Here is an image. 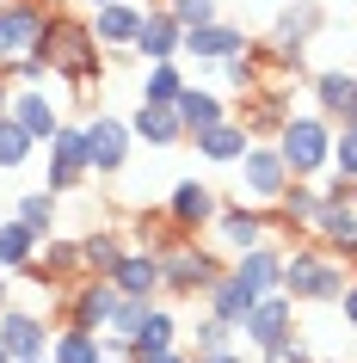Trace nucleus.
Listing matches in <instances>:
<instances>
[{
    "instance_id": "nucleus-1",
    "label": "nucleus",
    "mask_w": 357,
    "mask_h": 363,
    "mask_svg": "<svg viewBox=\"0 0 357 363\" xmlns=\"http://www.w3.org/2000/svg\"><path fill=\"white\" fill-rule=\"evenodd\" d=\"M38 56L50 62V74H62L75 93H87L99 80V68H105V50H99L93 25L68 19V13H50V25H43V38H38Z\"/></svg>"
},
{
    "instance_id": "nucleus-2",
    "label": "nucleus",
    "mask_w": 357,
    "mask_h": 363,
    "mask_svg": "<svg viewBox=\"0 0 357 363\" xmlns=\"http://www.w3.org/2000/svg\"><path fill=\"white\" fill-rule=\"evenodd\" d=\"M345 259H333L326 247H296L283 252V296L290 302H339L345 296Z\"/></svg>"
},
{
    "instance_id": "nucleus-3",
    "label": "nucleus",
    "mask_w": 357,
    "mask_h": 363,
    "mask_svg": "<svg viewBox=\"0 0 357 363\" xmlns=\"http://www.w3.org/2000/svg\"><path fill=\"white\" fill-rule=\"evenodd\" d=\"M278 154H283V167H290V179H320V172L333 167V117H320V111L283 117Z\"/></svg>"
},
{
    "instance_id": "nucleus-4",
    "label": "nucleus",
    "mask_w": 357,
    "mask_h": 363,
    "mask_svg": "<svg viewBox=\"0 0 357 363\" xmlns=\"http://www.w3.org/2000/svg\"><path fill=\"white\" fill-rule=\"evenodd\" d=\"M222 259L209 247H197V240H172L167 252H160V289H172V296H209V284L222 277Z\"/></svg>"
},
{
    "instance_id": "nucleus-5",
    "label": "nucleus",
    "mask_w": 357,
    "mask_h": 363,
    "mask_svg": "<svg viewBox=\"0 0 357 363\" xmlns=\"http://www.w3.org/2000/svg\"><path fill=\"white\" fill-rule=\"evenodd\" d=\"M43 148H50V167H43V185H50L56 197H62V191H80V185L93 179V167H87V130H80V123H68V117H62V130L50 135Z\"/></svg>"
},
{
    "instance_id": "nucleus-6",
    "label": "nucleus",
    "mask_w": 357,
    "mask_h": 363,
    "mask_svg": "<svg viewBox=\"0 0 357 363\" xmlns=\"http://www.w3.org/2000/svg\"><path fill=\"white\" fill-rule=\"evenodd\" d=\"M87 130V167H93V179H117V172L130 167V148H136V135H130V117H87L80 123Z\"/></svg>"
},
{
    "instance_id": "nucleus-7",
    "label": "nucleus",
    "mask_w": 357,
    "mask_h": 363,
    "mask_svg": "<svg viewBox=\"0 0 357 363\" xmlns=\"http://www.w3.org/2000/svg\"><path fill=\"white\" fill-rule=\"evenodd\" d=\"M209 234H216V240H222L228 252H234V259H241V252H253V247H265V240H271V203H222V210H216V222H209Z\"/></svg>"
},
{
    "instance_id": "nucleus-8",
    "label": "nucleus",
    "mask_w": 357,
    "mask_h": 363,
    "mask_svg": "<svg viewBox=\"0 0 357 363\" xmlns=\"http://www.w3.org/2000/svg\"><path fill=\"white\" fill-rule=\"evenodd\" d=\"M320 25H326V6H320V0H296V6H283L278 25H271V56H278V68H302V50L314 43Z\"/></svg>"
},
{
    "instance_id": "nucleus-9",
    "label": "nucleus",
    "mask_w": 357,
    "mask_h": 363,
    "mask_svg": "<svg viewBox=\"0 0 357 363\" xmlns=\"http://www.w3.org/2000/svg\"><path fill=\"white\" fill-rule=\"evenodd\" d=\"M234 167H241V197L246 203H278L283 185H290V167H283L278 142H253Z\"/></svg>"
},
{
    "instance_id": "nucleus-10",
    "label": "nucleus",
    "mask_w": 357,
    "mask_h": 363,
    "mask_svg": "<svg viewBox=\"0 0 357 363\" xmlns=\"http://www.w3.org/2000/svg\"><path fill=\"white\" fill-rule=\"evenodd\" d=\"M50 0H0V62L25 56V50H38L43 25H50Z\"/></svg>"
},
{
    "instance_id": "nucleus-11",
    "label": "nucleus",
    "mask_w": 357,
    "mask_h": 363,
    "mask_svg": "<svg viewBox=\"0 0 357 363\" xmlns=\"http://www.w3.org/2000/svg\"><path fill=\"white\" fill-rule=\"evenodd\" d=\"M241 333H246V345H253V351H271V345H283L290 333H296V302H290L283 289L259 296V302H253V314L241 320Z\"/></svg>"
},
{
    "instance_id": "nucleus-12",
    "label": "nucleus",
    "mask_w": 357,
    "mask_h": 363,
    "mask_svg": "<svg viewBox=\"0 0 357 363\" xmlns=\"http://www.w3.org/2000/svg\"><path fill=\"white\" fill-rule=\"evenodd\" d=\"M62 308H68V326L105 333V320L117 308V284L111 277H75V289H62Z\"/></svg>"
},
{
    "instance_id": "nucleus-13",
    "label": "nucleus",
    "mask_w": 357,
    "mask_h": 363,
    "mask_svg": "<svg viewBox=\"0 0 357 363\" xmlns=\"http://www.w3.org/2000/svg\"><path fill=\"white\" fill-rule=\"evenodd\" d=\"M50 320H43L38 308H0V345L13 351V363H25V357H50Z\"/></svg>"
},
{
    "instance_id": "nucleus-14",
    "label": "nucleus",
    "mask_w": 357,
    "mask_h": 363,
    "mask_svg": "<svg viewBox=\"0 0 357 363\" xmlns=\"http://www.w3.org/2000/svg\"><path fill=\"white\" fill-rule=\"evenodd\" d=\"M130 50L142 62H179V50H185V25L172 19L167 6H142V31H136Z\"/></svg>"
},
{
    "instance_id": "nucleus-15",
    "label": "nucleus",
    "mask_w": 357,
    "mask_h": 363,
    "mask_svg": "<svg viewBox=\"0 0 357 363\" xmlns=\"http://www.w3.org/2000/svg\"><path fill=\"white\" fill-rule=\"evenodd\" d=\"M216 210H222V197H216V185H204V179H179L167 191V216L185 234H204L209 222H216Z\"/></svg>"
},
{
    "instance_id": "nucleus-16",
    "label": "nucleus",
    "mask_w": 357,
    "mask_h": 363,
    "mask_svg": "<svg viewBox=\"0 0 357 363\" xmlns=\"http://www.w3.org/2000/svg\"><path fill=\"white\" fill-rule=\"evenodd\" d=\"M308 234H314V247H326L333 259L357 265V210L351 203H320L314 222H308Z\"/></svg>"
},
{
    "instance_id": "nucleus-17",
    "label": "nucleus",
    "mask_w": 357,
    "mask_h": 363,
    "mask_svg": "<svg viewBox=\"0 0 357 363\" xmlns=\"http://www.w3.org/2000/svg\"><path fill=\"white\" fill-rule=\"evenodd\" d=\"M6 111L19 117V130L31 135V142H50V135L62 130V105L56 99H50V86H13V105H6Z\"/></svg>"
},
{
    "instance_id": "nucleus-18",
    "label": "nucleus",
    "mask_w": 357,
    "mask_h": 363,
    "mask_svg": "<svg viewBox=\"0 0 357 363\" xmlns=\"http://www.w3.org/2000/svg\"><path fill=\"white\" fill-rule=\"evenodd\" d=\"M117 284V296H142V302H154L160 296V252H148V247H123V259H117L111 271H105Z\"/></svg>"
},
{
    "instance_id": "nucleus-19",
    "label": "nucleus",
    "mask_w": 357,
    "mask_h": 363,
    "mask_svg": "<svg viewBox=\"0 0 357 363\" xmlns=\"http://www.w3.org/2000/svg\"><path fill=\"white\" fill-rule=\"evenodd\" d=\"M246 31L241 25H228V19H204V25H185V50L179 56H197V62H222L234 56V50H246Z\"/></svg>"
},
{
    "instance_id": "nucleus-20",
    "label": "nucleus",
    "mask_w": 357,
    "mask_h": 363,
    "mask_svg": "<svg viewBox=\"0 0 357 363\" xmlns=\"http://www.w3.org/2000/svg\"><path fill=\"white\" fill-rule=\"evenodd\" d=\"M87 25H93L99 50H130L136 31H142V6H136V0H105V6H93Z\"/></svg>"
},
{
    "instance_id": "nucleus-21",
    "label": "nucleus",
    "mask_w": 357,
    "mask_h": 363,
    "mask_svg": "<svg viewBox=\"0 0 357 363\" xmlns=\"http://www.w3.org/2000/svg\"><path fill=\"white\" fill-rule=\"evenodd\" d=\"M253 302H259V289L246 284V277H241V271H234V265H228L222 277L209 284V314H216V320H228V326H234V333H241V320H246V314H253Z\"/></svg>"
},
{
    "instance_id": "nucleus-22",
    "label": "nucleus",
    "mask_w": 357,
    "mask_h": 363,
    "mask_svg": "<svg viewBox=\"0 0 357 363\" xmlns=\"http://www.w3.org/2000/svg\"><path fill=\"white\" fill-rule=\"evenodd\" d=\"M185 142H197V154H204V160H216V167H234V160L253 148V135H246L241 117H222V123H209V130L185 135Z\"/></svg>"
},
{
    "instance_id": "nucleus-23",
    "label": "nucleus",
    "mask_w": 357,
    "mask_h": 363,
    "mask_svg": "<svg viewBox=\"0 0 357 363\" xmlns=\"http://www.w3.org/2000/svg\"><path fill=\"white\" fill-rule=\"evenodd\" d=\"M130 135L136 142H148V148H172V142H185V123H179V111L172 105H136L130 111Z\"/></svg>"
},
{
    "instance_id": "nucleus-24",
    "label": "nucleus",
    "mask_w": 357,
    "mask_h": 363,
    "mask_svg": "<svg viewBox=\"0 0 357 363\" xmlns=\"http://www.w3.org/2000/svg\"><path fill=\"white\" fill-rule=\"evenodd\" d=\"M172 111H179V123H185V135H197V130H209V123H222V117H228V99L185 80V93L172 99Z\"/></svg>"
},
{
    "instance_id": "nucleus-25",
    "label": "nucleus",
    "mask_w": 357,
    "mask_h": 363,
    "mask_svg": "<svg viewBox=\"0 0 357 363\" xmlns=\"http://www.w3.org/2000/svg\"><path fill=\"white\" fill-rule=\"evenodd\" d=\"M308 86H314V111L320 117H345V105H351V86H357V68H320L314 80H308Z\"/></svg>"
},
{
    "instance_id": "nucleus-26",
    "label": "nucleus",
    "mask_w": 357,
    "mask_h": 363,
    "mask_svg": "<svg viewBox=\"0 0 357 363\" xmlns=\"http://www.w3.org/2000/svg\"><path fill=\"white\" fill-rule=\"evenodd\" d=\"M234 271H241L259 296H271V289H283V247H271V240H265V247L241 252V259H234Z\"/></svg>"
},
{
    "instance_id": "nucleus-27",
    "label": "nucleus",
    "mask_w": 357,
    "mask_h": 363,
    "mask_svg": "<svg viewBox=\"0 0 357 363\" xmlns=\"http://www.w3.org/2000/svg\"><path fill=\"white\" fill-rule=\"evenodd\" d=\"M38 271H43V277H56V284L87 277V271H80V240H62V234L38 240Z\"/></svg>"
},
{
    "instance_id": "nucleus-28",
    "label": "nucleus",
    "mask_w": 357,
    "mask_h": 363,
    "mask_svg": "<svg viewBox=\"0 0 357 363\" xmlns=\"http://www.w3.org/2000/svg\"><path fill=\"white\" fill-rule=\"evenodd\" d=\"M167 345H179V320H172V308L154 302L148 320L136 326V339H130V357H148V351H167Z\"/></svg>"
},
{
    "instance_id": "nucleus-29",
    "label": "nucleus",
    "mask_w": 357,
    "mask_h": 363,
    "mask_svg": "<svg viewBox=\"0 0 357 363\" xmlns=\"http://www.w3.org/2000/svg\"><path fill=\"white\" fill-rule=\"evenodd\" d=\"M50 357L56 363H99L105 357V333H87V326H62L50 339Z\"/></svg>"
},
{
    "instance_id": "nucleus-30",
    "label": "nucleus",
    "mask_w": 357,
    "mask_h": 363,
    "mask_svg": "<svg viewBox=\"0 0 357 363\" xmlns=\"http://www.w3.org/2000/svg\"><path fill=\"white\" fill-rule=\"evenodd\" d=\"M117 259H123V240H117V228H93V234H80V271H87V277H105Z\"/></svg>"
},
{
    "instance_id": "nucleus-31",
    "label": "nucleus",
    "mask_w": 357,
    "mask_h": 363,
    "mask_svg": "<svg viewBox=\"0 0 357 363\" xmlns=\"http://www.w3.org/2000/svg\"><path fill=\"white\" fill-rule=\"evenodd\" d=\"M13 216H19L25 228L38 234V240H50V234H56V191H50V185H38V191H25L19 203H13Z\"/></svg>"
},
{
    "instance_id": "nucleus-32",
    "label": "nucleus",
    "mask_w": 357,
    "mask_h": 363,
    "mask_svg": "<svg viewBox=\"0 0 357 363\" xmlns=\"http://www.w3.org/2000/svg\"><path fill=\"white\" fill-rule=\"evenodd\" d=\"M38 259V234L25 228L19 216H6L0 222V271H19V265H31Z\"/></svg>"
},
{
    "instance_id": "nucleus-33",
    "label": "nucleus",
    "mask_w": 357,
    "mask_h": 363,
    "mask_svg": "<svg viewBox=\"0 0 357 363\" xmlns=\"http://www.w3.org/2000/svg\"><path fill=\"white\" fill-rule=\"evenodd\" d=\"M222 80H228V93H241V99L259 93V43H246V50L222 56Z\"/></svg>"
},
{
    "instance_id": "nucleus-34",
    "label": "nucleus",
    "mask_w": 357,
    "mask_h": 363,
    "mask_svg": "<svg viewBox=\"0 0 357 363\" xmlns=\"http://www.w3.org/2000/svg\"><path fill=\"white\" fill-rule=\"evenodd\" d=\"M179 93H185L179 62H148V74H142V99H148V105H172Z\"/></svg>"
},
{
    "instance_id": "nucleus-35",
    "label": "nucleus",
    "mask_w": 357,
    "mask_h": 363,
    "mask_svg": "<svg viewBox=\"0 0 357 363\" xmlns=\"http://www.w3.org/2000/svg\"><path fill=\"white\" fill-rule=\"evenodd\" d=\"M31 154H38V142L19 130V117L6 111V117H0V172H19Z\"/></svg>"
},
{
    "instance_id": "nucleus-36",
    "label": "nucleus",
    "mask_w": 357,
    "mask_h": 363,
    "mask_svg": "<svg viewBox=\"0 0 357 363\" xmlns=\"http://www.w3.org/2000/svg\"><path fill=\"white\" fill-rule=\"evenodd\" d=\"M148 308H154V302H142V296H117V308H111V320H105V339H117V345H130V339H136V326L148 320Z\"/></svg>"
},
{
    "instance_id": "nucleus-37",
    "label": "nucleus",
    "mask_w": 357,
    "mask_h": 363,
    "mask_svg": "<svg viewBox=\"0 0 357 363\" xmlns=\"http://www.w3.org/2000/svg\"><path fill=\"white\" fill-rule=\"evenodd\" d=\"M234 345V326L216 320V314H204V320L191 326V357H204V351H228Z\"/></svg>"
},
{
    "instance_id": "nucleus-38",
    "label": "nucleus",
    "mask_w": 357,
    "mask_h": 363,
    "mask_svg": "<svg viewBox=\"0 0 357 363\" xmlns=\"http://www.w3.org/2000/svg\"><path fill=\"white\" fill-rule=\"evenodd\" d=\"M0 68H6V80H13V86H43V80H50V62H43L38 50H25V56L0 62Z\"/></svg>"
},
{
    "instance_id": "nucleus-39",
    "label": "nucleus",
    "mask_w": 357,
    "mask_h": 363,
    "mask_svg": "<svg viewBox=\"0 0 357 363\" xmlns=\"http://www.w3.org/2000/svg\"><path fill=\"white\" fill-rule=\"evenodd\" d=\"M333 172L357 179V123H339L333 130Z\"/></svg>"
},
{
    "instance_id": "nucleus-40",
    "label": "nucleus",
    "mask_w": 357,
    "mask_h": 363,
    "mask_svg": "<svg viewBox=\"0 0 357 363\" xmlns=\"http://www.w3.org/2000/svg\"><path fill=\"white\" fill-rule=\"evenodd\" d=\"M167 13L179 25H204V19H222V6L216 0H167Z\"/></svg>"
},
{
    "instance_id": "nucleus-41",
    "label": "nucleus",
    "mask_w": 357,
    "mask_h": 363,
    "mask_svg": "<svg viewBox=\"0 0 357 363\" xmlns=\"http://www.w3.org/2000/svg\"><path fill=\"white\" fill-rule=\"evenodd\" d=\"M259 363H308V345H302V333H290L283 345H271V351H259Z\"/></svg>"
},
{
    "instance_id": "nucleus-42",
    "label": "nucleus",
    "mask_w": 357,
    "mask_h": 363,
    "mask_svg": "<svg viewBox=\"0 0 357 363\" xmlns=\"http://www.w3.org/2000/svg\"><path fill=\"white\" fill-rule=\"evenodd\" d=\"M130 363H191V351H179V345H167V351H148V357H130Z\"/></svg>"
},
{
    "instance_id": "nucleus-43",
    "label": "nucleus",
    "mask_w": 357,
    "mask_h": 363,
    "mask_svg": "<svg viewBox=\"0 0 357 363\" xmlns=\"http://www.w3.org/2000/svg\"><path fill=\"white\" fill-rule=\"evenodd\" d=\"M339 308H345V326L357 333V284H345V296H339Z\"/></svg>"
},
{
    "instance_id": "nucleus-44",
    "label": "nucleus",
    "mask_w": 357,
    "mask_h": 363,
    "mask_svg": "<svg viewBox=\"0 0 357 363\" xmlns=\"http://www.w3.org/2000/svg\"><path fill=\"white\" fill-rule=\"evenodd\" d=\"M191 363H246V357L234 351V345H228V351H204V357H191Z\"/></svg>"
},
{
    "instance_id": "nucleus-45",
    "label": "nucleus",
    "mask_w": 357,
    "mask_h": 363,
    "mask_svg": "<svg viewBox=\"0 0 357 363\" xmlns=\"http://www.w3.org/2000/svg\"><path fill=\"white\" fill-rule=\"evenodd\" d=\"M6 105H13V80H6V68H0V117H6Z\"/></svg>"
},
{
    "instance_id": "nucleus-46",
    "label": "nucleus",
    "mask_w": 357,
    "mask_h": 363,
    "mask_svg": "<svg viewBox=\"0 0 357 363\" xmlns=\"http://www.w3.org/2000/svg\"><path fill=\"white\" fill-rule=\"evenodd\" d=\"M339 123H357V86H351V105H345V117Z\"/></svg>"
},
{
    "instance_id": "nucleus-47",
    "label": "nucleus",
    "mask_w": 357,
    "mask_h": 363,
    "mask_svg": "<svg viewBox=\"0 0 357 363\" xmlns=\"http://www.w3.org/2000/svg\"><path fill=\"white\" fill-rule=\"evenodd\" d=\"M13 302V284H6V271H0V308Z\"/></svg>"
},
{
    "instance_id": "nucleus-48",
    "label": "nucleus",
    "mask_w": 357,
    "mask_h": 363,
    "mask_svg": "<svg viewBox=\"0 0 357 363\" xmlns=\"http://www.w3.org/2000/svg\"><path fill=\"white\" fill-rule=\"evenodd\" d=\"M99 363H130V357H123V351H105V357H99Z\"/></svg>"
},
{
    "instance_id": "nucleus-49",
    "label": "nucleus",
    "mask_w": 357,
    "mask_h": 363,
    "mask_svg": "<svg viewBox=\"0 0 357 363\" xmlns=\"http://www.w3.org/2000/svg\"><path fill=\"white\" fill-rule=\"evenodd\" d=\"M0 363H13V351H6V345H0Z\"/></svg>"
},
{
    "instance_id": "nucleus-50",
    "label": "nucleus",
    "mask_w": 357,
    "mask_h": 363,
    "mask_svg": "<svg viewBox=\"0 0 357 363\" xmlns=\"http://www.w3.org/2000/svg\"><path fill=\"white\" fill-rule=\"evenodd\" d=\"M351 210H357V179H351Z\"/></svg>"
},
{
    "instance_id": "nucleus-51",
    "label": "nucleus",
    "mask_w": 357,
    "mask_h": 363,
    "mask_svg": "<svg viewBox=\"0 0 357 363\" xmlns=\"http://www.w3.org/2000/svg\"><path fill=\"white\" fill-rule=\"evenodd\" d=\"M25 363H56V357H25Z\"/></svg>"
},
{
    "instance_id": "nucleus-52",
    "label": "nucleus",
    "mask_w": 357,
    "mask_h": 363,
    "mask_svg": "<svg viewBox=\"0 0 357 363\" xmlns=\"http://www.w3.org/2000/svg\"><path fill=\"white\" fill-rule=\"evenodd\" d=\"M80 6H105V0H80Z\"/></svg>"
},
{
    "instance_id": "nucleus-53",
    "label": "nucleus",
    "mask_w": 357,
    "mask_h": 363,
    "mask_svg": "<svg viewBox=\"0 0 357 363\" xmlns=\"http://www.w3.org/2000/svg\"><path fill=\"white\" fill-rule=\"evenodd\" d=\"M142 6H167V0H142Z\"/></svg>"
},
{
    "instance_id": "nucleus-54",
    "label": "nucleus",
    "mask_w": 357,
    "mask_h": 363,
    "mask_svg": "<svg viewBox=\"0 0 357 363\" xmlns=\"http://www.w3.org/2000/svg\"><path fill=\"white\" fill-rule=\"evenodd\" d=\"M308 363H333V357H308Z\"/></svg>"
}]
</instances>
